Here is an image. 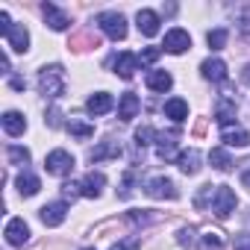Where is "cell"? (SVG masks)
I'll use <instances>...</instances> for the list:
<instances>
[{"label":"cell","mask_w":250,"mask_h":250,"mask_svg":"<svg viewBox=\"0 0 250 250\" xmlns=\"http://www.w3.org/2000/svg\"><path fill=\"white\" fill-rule=\"evenodd\" d=\"M235 191L229 186H203L200 194L194 197L197 209H209L215 218H229L235 212Z\"/></svg>","instance_id":"1"},{"label":"cell","mask_w":250,"mask_h":250,"mask_svg":"<svg viewBox=\"0 0 250 250\" xmlns=\"http://www.w3.org/2000/svg\"><path fill=\"white\" fill-rule=\"evenodd\" d=\"M39 94H44L50 100L65 94V71H62V65H47V68L39 71Z\"/></svg>","instance_id":"2"},{"label":"cell","mask_w":250,"mask_h":250,"mask_svg":"<svg viewBox=\"0 0 250 250\" xmlns=\"http://www.w3.org/2000/svg\"><path fill=\"white\" fill-rule=\"evenodd\" d=\"M97 27L112 42H124V39H127V18H124L121 12H100L97 15Z\"/></svg>","instance_id":"3"},{"label":"cell","mask_w":250,"mask_h":250,"mask_svg":"<svg viewBox=\"0 0 250 250\" xmlns=\"http://www.w3.org/2000/svg\"><path fill=\"white\" fill-rule=\"evenodd\" d=\"M145 194L153 197V200H177L180 191H177L174 180H168V177H153V180L145 183Z\"/></svg>","instance_id":"4"},{"label":"cell","mask_w":250,"mask_h":250,"mask_svg":"<svg viewBox=\"0 0 250 250\" xmlns=\"http://www.w3.org/2000/svg\"><path fill=\"white\" fill-rule=\"evenodd\" d=\"M44 168H47V174H53V177H68L71 171H74V156L68 153V150H53V153H47V159H44Z\"/></svg>","instance_id":"5"},{"label":"cell","mask_w":250,"mask_h":250,"mask_svg":"<svg viewBox=\"0 0 250 250\" xmlns=\"http://www.w3.org/2000/svg\"><path fill=\"white\" fill-rule=\"evenodd\" d=\"M165 53H174V56H180V53H186L188 47H191V36L186 33V30H180V27H174V30H168L165 33Z\"/></svg>","instance_id":"6"},{"label":"cell","mask_w":250,"mask_h":250,"mask_svg":"<svg viewBox=\"0 0 250 250\" xmlns=\"http://www.w3.org/2000/svg\"><path fill=\"white\" fill-rule=\"evenodd\" d=\"M39 218L44 221V227H59L65 218H68V203L65 200H56V203H47V206H42V212H39Z\"/></svg>","instance_id":"7"},{"label":"cell","mask_w":250,"mask_h":250,"mask_svg":"<svg viewBox=\"0 0 250 250\" xmlns=\"http://www.w3.org/2000/svg\"><path fill=\"white\" fill-rule=\"evenodd\" d=\"M6 241L12 244V247H21V244H27V238H30V227H27V221L24 218H12L9 224H6Z\"/></svg>","instance_id":"8"},{"label":"cell","mask_w":250,"mask_h":250,"mask_svg":"<svg viewBox=\"0 0 250 250\" xmlns=\"http://www.w3.org/2000/svg\"><path fill=\"white\" fill-rule=\"evenodd\" d=\"M221 142L227 147H247L250 136H247V130L238 127V124H227V127H221Z\"/></svg>","instance_id":"9"},{"label":"cell","mask_w":250,"mask_h":250,"mask_svg":"<svg viewBox=\"0 0 250 250\" xmlns=\"http://www.w3.org/2000/svg\"><path fill=\"white\" fill-rule=\"evenodd\" d=\"M42 12H44V21L50 24V30H68V27H71V15L62 12L56 3H44Z\"/></svg>","instance_id":"10"},{"label":"cell","mask_w":250,"mask_h":250,"mask_svg":"<svg viewBox=\"0 0 250 250\" xmlns=\"http://www.w3.org/2000/svg\"><path fill=\"white\" fill-rule=\"evenodd\" d=\"M136 68H139V53H118L115 56V74L121 80H133Z\"/></svg>","instance_id":"11"},{"label":"cell","mask_w":250,"mask_h":250,"mask_svg":"<svg viewBox=\"0 0 250 250\" xmlns=\"http://www.w3.org/2000/svg\"><path fill=\"white\" fill-rule=\"evenodd\" d=\"M136 24H139V33L147 36V39H153V36L159 33V15H156L153 9H139Z\"/></svg>","instance_id":"12"},{"label":"cell","mask_w":250,"mask_h":250,"mask_svg":"<svg viewBox=\"0 0 250 250\" xmlns=\"http://www.w3.org/2000/svg\"><path fill=\"white\" fill-rule=\"evenodd\" d=\"M103 186H106V177L100 171H91V174H85L80 180V194L83 197H100V188Z\"/></svg>","instance_id":"13"},{"label":"cell","mask_w":250,"mask_h":250,"mask_svg":"<svg viewBox=\"0 0 250 250\" xmlns=\"http://www.w3.org/2000/svg\"><path fill=\"white\" fill-rule=\"evenodd\" d=\"M139 109H142V100H139L133 91L121 94V100H118V118H121V121H133V118L139 115Z\"/></svg>","instance_id":"14"},{"label":"cell","mask_w":250,"mask_h":250,"mask_svg":"<svg viewBox=\"0 0 250 250\" xmlns=\"http://www.w3.org/2000/svg\"><path fill=\"white\" fill-rule=\"evenodd\" d=\"M3 39H6V44H9L15 53H27V50H30V33H27L24 27H15V24H12Z\"/></svg>","instance_id":"15"},{"label":"cell","mask_w":250,"mask_h":250,"mask_svg":"<svg viewBox=\"0 0 250 250\" xmlns=\"http://www.w3.org/2000/svg\"><path fill=\"white\" fill-rule=\"evenodd\" d=\"M156 156L159 159H165V162H171V159H177L180 153H177V133H162V136H156Z\"/></svg>","instance_id":"16"},{"label":"cell","mask_w":250,"mask_h":250,"mask_svg":"<svg viewBox=\"0 0 250 250\" xmlns=\"http://www.w3.org/2000/svg\"><path fill=\"white\" fill-rule=\"evenodd\" d=\"M121 156V145L115 142V139H106V142H100L91 153H88V159L91 162H103V159H118Z\"/></svg>","instance_id":"17"},{"label":"cell","mask_w":250,"mask_h":250,"mask_svg":"<svg viewBox=\"0 0 250 250\" xmlns=\"http://www.w3.org/2000/svg\"><path fill=\"white\" fill-rule=\"evenodd\" d=\"M200 71H203V77L212 80V83H224V80H227V65H224L221 59H203Z\"/></svg>","instance_id":"18"},{"label":"cell","mask_w":250,"mask_h":250,"mask_svg":"<svg viewBox=\"0 0 250 250\" xmlns=\"http://www.w3.org/2000/svg\"><path fill=\"white\" fill-rule=\"evenodd\" d=\"M145 83H147L150 91H168V88L174 85V77H171L168 71H147Z\"/></svg>","instance_id":"19"},{"label":"cell","mask_w":250,"mask_h":250,"mask_svg":"<svg viewBox=\"0 0 250 250\" xmlns=\"http://www.w3.org/2000/svg\"><path fill=\"white\" fill-rule=\"evenodd\" d=\"M112 106H115V100H112V94H106V91L91 94V97H88V103H85V109H88L91 115H106Z\"/></svg>","instance_id":"20"},{"label":"cell","mask_w":250,"mask_h":250,"mask_svg":"<svg viewBox=\"0 0 250 250\" xmlns=\"http://www.w3.org/2000/svg\"><path fill=\"white\" fill-rule=\"evenodd\" d=\"M177 165H180L183 174H197V171H200V153H197L194 147H188V150H183V153L177 156Z\"/></svg>","instance_id":"21"},{"label":"cell","mask_w":250,"mask_h":250,"mask_svg":"<svg viewBox=\"0 0 250 250\" xmlns=\"http://www.w3.org/2000/svg\"><path fill=\"white\" fill-rule=\"evenodd\" d=\"M15 186H18V191H21V197H33V194H39V188H42V183H39V177H36V174H30V171H24V174H18V180H15Z\"/></svg>","instance_id":"22"},{"label":"cell","mask_w":250,"mask_h":250,"mask_svg":"<svg viewBox=\"0 0 250 250\" xmlns=\"http://www.w3.org/2000/svg\"><path fill=\"white\" fill-rule=\"evenodd\" d=\"M3 130H6L9 136H24L27 118H24L21 112H6V115H3Z\"/></svg>","instance_id":"23"},{"label":"cell","mask_w":250,"mask_h":250,"mask_svg":"<svg viewBox=\"0 0 250 250\" xmlns=\"http://www.w3.org/2000/svg\"><path fill=\"white\" fill-rule=\"evenodd\" d=\"M165 115H168L171 121H177V124H180V121H186V118H188V103H186L183 97H171V100L165 103Z\"/></svg>","instance_id":"24"},{"label":"cell","mask_w":250,"mask_h":250,"mask_svg":"<svg viewBox=\"0 0 250 250\" xmlns=\"http://www.w3.org/2000/svg\"><path fill=\"white\" fill-rule=\"evenodd\" d=\"M68 133L77 136V139H88V136H94V124H88L83 118H71L68 121Z\"/></svg>","instance_id":"25"},{"label":"cell","mask_w":250,"mask_h":250,"mask_svg":"<svg viewBox=\"0 0 250 250\" xmlns=\"http://www.w3.org/2000/svg\"><path fill=\"white\" fill-rule=\"evenodd\" d=\"M209 162H212L215 171H229V168H232V159H229V153H227L224 147H215V150L209 153Z\"/></svg>","instance_id":"26"},{"label":"cell","mask_w":250,"mask_h":250,"mask_svg":"<svg viewBox=\"0 0 250 250\" xmlns=\"http://www.w3.org/2000/svg\"><path fill=\"white\" fill-rule=\"evenodd\" d=\"M6 156H9L12 165H27V162H30V150H27V147H18V145H9Z\"/></svg>","instance_id":"27"},{"label":"cell","mask_w":250,"mask_h":250,"mask_svg":"<svg viewBox=\"0 0 250 250\" xmlns=\"http://www.w3.org/2000/svg\"><path fill=\"white\" fill-rule=\"evenodd\" d=\"M206 44H209L212 50H221V47L227 44V30H209V33H206Z\"/></svg>","instance_id":"28"},{"label":"cell","mask_w":250,"mask_h":250,"mask_svg":"<svg viewBox=\"0 0 250 250\" xmlns=\"http://www.w3.org/2000/svg\"><path fill=\"white\" fill-rule=\"evenodd\" d=\"M153 139H156V133H153V127H147V124L136 130V145H139V147H145V145H153Z\"/></svg>","instance_id":"29"},{"label":"cell","mask_w":250,"mask_h":250,"mask_svg":"<svg viewBox=\"0 0 250 250\" xmlns=\"http://www.w3.org/2000/svg\"><path fill=\"white\" fill-rule=\"evenodd\" d=\"M221 244H224L221 232H206L203 241H200V250H221Z\"/></svg>","instance_id":"30"},{"label":"cell","mask_w":250,"mask_h":250,"mask_svg":"<svg viewBox=\"0 0 250 250\" xmlns=\"http://www.w3.org/2000/svg\"><path fill=\"white\" fill-rule=\"evenodd\" d=\"M159 53H162V47H145L139 53V65H153L159 59Z\"/></svg>","instance_id":"31"},{"label":"cell","mask_w":250,"mask_h":250,"mask_svg":"<svg viewBox=\"0 0 250 250\" xmlns=\"http://www.w3.org/2000/svg\"><path fill=\"white\" fill-rule=\"evenodd\" d=\"M139 247H142V238H139V235H130V238H124V241L112 244L109 250H139Z\"/></svg>","instance_id":"32"},{"label":"cell","mask_w":250,"mask_h":250,"mask_svg":"<svg viewBox=\"0 0 250 250\" xmlns=\"http://www.w3.org/2000/svg\"><path fill=\"white\" fill-rule=\"evenodd\" d=\"M127 221H133V224H147V221H153V215H150V209H136V212L127 215Z\"/></svg>","instance_id":"33"},{"label":"cell","mask_w":250,"mask_h":250,"mask_svg":"<svg viewBox=\"0 0 250 250\" xmlns=\"http://www.w3.org/2000/svg\"><path fill=\"white\" fill-rule=\"evenodd\" d=\"M177 241H180L183 247H191V244H194V229H191V227H183V229L177 232Z\"/></svg>","instance_id":"34"},{"label":"cell","mask_w":250,"mask_h":250,"mask_svg":"<svg viewBox=\"0 0 250 250\" xmlns=\"http://www.w3.org/2000/svg\"><path fill=\"white\" fill-rule=\"evenodd\" d=\"M235 250H250V232H241L235 238Z\"/></svg>","instance_id":"35"},{"label":"cell","mask_w":250,"mask_h":250,"mask_svg":"<svg viewBox=\"0 0 250 250\" xmlns=\"http://www.w3.org/2000/svg\"><path fill=\"white\" fill-rule=\"evenodd\" d=\"M9 27H12L9 15H6V12H0V36H6V33H9Z\"/></svg>","instance_id":"36"},{"label":"cell","mask_w":250,"mask_h":250,"mask_svg":"<svg viewBox=\"0 0 250 250\" xmlns=\"http://www.w3.org/2000/svg\"><path fill=\"white\" fill-rule=\"evenodd\" d=\"M9 85H12L15 91H24V85H27V83H24L21 77H12V83H9Z\"/></svg>","instance_id":"37"},{"label":"cell","mask_w":250,"mask_h":250,"mask_svg":"<svg viewBox=\"0 0 250 250\" xmlns=\"http://www.w3.org/2000/svg\"><path fill=\"white\" fill-rule=\"evenodd\" d=\"M241 183H244V188H250V168L241 171Z\"/></svg>","instance_id":"38"},{"label":"cell","mask_w":250,"mask_h":250,"mask_svg":"<svg viewBox=\"0 0 250 250\" xmlns=\"http://www.w3.org/2000/svg\"><path fill=\"white\" fill-rule=\"evenodd\" d=\"M241 33H244V39H250V18L241 21Z\"/></svg>","instance_id":"39"},{"label":"cell","mask_w":250,"mask_h":250,"mask_svg":"<svg viewBox=\"0 0 250 250\" xmlns=\"http://www.w3.org/2000/svg\"><path fill=\"white\" fill-rule=\"evenodd\" d=\"M83 250H94V247H83Z\"/></svg>","instance_id":"40"}]
</instances>
